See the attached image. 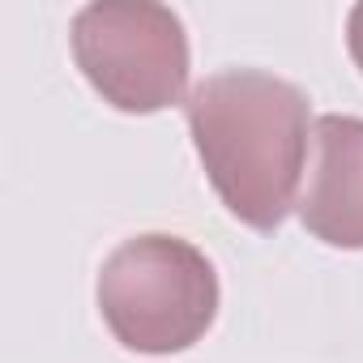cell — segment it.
<instances>
[{
	"instance_id": "6da1fadb",
	"label": "cell",
	"mask_w": 363,
	"mask_h": 363,
	"mask_svg": "<svg viewBox=\"0 0 363 363\" xmlns=\"http://www.w3.org/2000/svg\"><path fill=\"white\" fill-rule=\"evenodd\" d=\"M184 116L227 214L252 231H278L299 201V171L312 150L308 94L265 69H227L193 86Z\"/></svg>"
},
{
	"instance_id": "7a4b0ae2",
	"label": "cell",
	"mask_w": 363,
	"mask_h": 363,
	"mask_svg": "<svg viewBox=\"0 0 363 363\" xmlns=\"http://www.w3.org/2000/svg\"><path fill=\"white\" fill-rule=\"evenodd\" d=\"M111 337L137 354H179L218 316L214 261L179 235L145 231L111 248L94 286Z\"/></svg>"
},
{
	"instance_id": "3957f363",
	"label": "cell",
	"mask_w": 363,
	"mask_h": 363,
	"mask_svg": "<svg viewBox=\"0 0 363 363\" xmlns=\"http://www.w3.org/2000/svg\"><path fill=\"white\" fill-rule=\"evenodd\" d=\"M73 60L103 103L154 116L184 99L189 35L175 9L154 0H99L73 18Z\"/></svg>"
},
{
	"instance_id": "277c9868",
	"label": "cell",
	"mask_w": 363,
	"mask_h": 363,
	"mask_svg": "<svg viewBox=\"0 0 363 363\" xmlns=\"http://www.w3.org/2000/svg\"><path fill=\"white\" fill-rule=\"evenodd\" d=\"M299 223L329 248H363V120L329 111L312 124Z\"/></svg>"
},
{
	"instance_id": "5b68a950",
	"label": "cell",
	"mask_w": 363,
	"mask_h": 363,
	"mask_svg": "<svg viewBox=\"0 0 363 363\" xmlns=\"http://www.w3.org/2000/svg\"><path fill=\"white\" fill-rule=\"evenodd\" d=\"M346 48H350V60L363 73V5H354L350 18H346Z\"/></svg>"
}]
</instances>
